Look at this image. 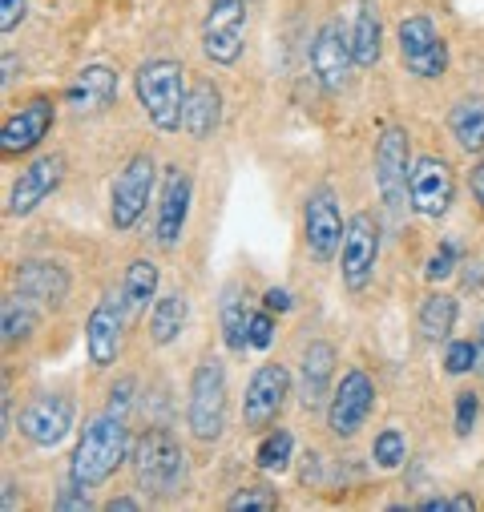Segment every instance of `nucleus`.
<instances>
[{
    "label": "nucleus",
    "mask_w": 484,
    "mask_h": 512,
    "mask_svg": "<svg viewBox=\"0 0 484 512\" xmlns=\"http://www.w3.org/2000/svg\"><path fill=\"white\" fill-rule=\"evenodd\" d=\"M130 468H134L138 488L150 500H178L190 480L186 448L178 444L170 428H146L130 452Z\"/></svg>",
    "instance_id": "obj_1"
},
{
    "label": "nucleus",
    "mask_w": 484,
    "mask_h": 512,
    "mask_svg": "<svg viewBox=\"0 0 484 512\" xmlns=\"http://www.w3.org/2000/svg\"><path fill=\"white\" fill-rule=\"evenodd\" d=\"M130 432H126V420L105 412L97 420L85 424L81 432V444L73 448V460H69V476L85 488H97L105 484L121 464H130Z\"/></svg>",
    "instance_id": "obj_2"
},
{
    "label": "nucleus",
    "mask_w": 484,
    "mask_h": 512,
    "mask_svg": "<svg viewBox=\"0 0 484 512\" xmlns=\"http://www.w3.org/2000/svg\"><path fill=\"white\" fill-rule=\"evenodd\" d=\"M134 89H138V101H142L154 130L158 134H178V125L186 117V97H190L182 61H170V57L146 61L134 77Z\"/></svg>",
    "instance_id": "obj_3"
},
{
    "label": "nucleus",
    "mask_w": 484,
    "mask_h": 512,
    "mask_svg": "<svg viewBox=\"0 0 484 512\" xmlns=\"http://www.w3.org/2000/svg\"><path fill=\"white\" fill-rule=\"evenodd\" d=\"M230 416V388L222 359L206 355L190 375V400H186V424L198 444H218Z\"/></svg>",
    "instance_id": "obj_4"
},
{
    "label": "nucleus",
    "mask_w": 484,
    "mask_h": 512,
    "mask_svg": "<svg viewBox=\"0 0 484 512\" xmlns=\"http://www.w3.org/2000/svg\"><path fill=\"white\" fill-rule=\"evenodd\" d=\"M376 186L392 222H404L412 206V150H408L404 125H388L376 142Z\"/></svg>",
    "instance_id": "obj_5"
},
{
    "label": "nucleus",
    "mask_w": 484,
    "mask_h": 512,
    "mask_svg": "<svg viewBox=\"0 0 484 512\" xmlns=\"http://www.w3.org/2000/svg\"><path fill=\"white\" fill-rule=\"evenodd\" d=\"M150 194H154V154L138 150L109 186V226L121 234L134 230L138 218L146 214Z\"/></svg>",
    "instance_id": "obj_6"
},
{
    "label": "nucleus",
    "mask_w": 484,
    "mask_h": 512,
    "mask_svg": "<svg viewBox=\"0 0 484 512\" xmlns=\"http://www.w3.org/2000/svg\"><path fill=\"white\" fill-rule=\"evenodd\" d=\"M396 45H400V61L412 77L420 81H440L448 73V45L436 29L432 17L416 13V17H404L400 21V33H396Z\"/></svg>",
    "instance_id": "obj_7"
},
{
    "label": "nucleus",
    "mask_w": 484,
    "mask_h": 512,
    "mask_svg": "<svg viewBox=\"0 0 484 512\" xmlns=\"http://www.w3.org/2000/svg\"><path fill=\"white\" fill-rule=\"evenodd\" d=\"M247 5L251 0H210L202 21V53L230 69L242 57V37H247Z\"/></svg>",
    "instance_id": "obj_8"
},
{
    "label": "nucleus",
    "mask_w": 484,
    "mask_h": 512,
    "mask_svg": "<svg viewBox=\"0 0 484 512\" xmlns=\"http://www.w3.org/2000/svg\"><path fill=\"white\" fill-rule=\"evenodd\" d=\"M372 408H376V383H372V375L351 367L339 379V388L331 392V400H327V432L335 440H351L363 424H368Z\"/></svg>",
    "instance_id": "obj_9"
},
{
    "label": "nucleus",
    "mask_w": 484,
    "mask_h": 512,
    "mask_svg": "<svg viewBox=\"0 0 484 512\" xmlns=\"http://www.w3.org/2000/svg\"><path fill=\"white\" fill-rule=\"evenodd\" d=\"M347 234V218L339 210V198L327 186H315L303 202V238L315 263H331Z\"/></svg>",
    "instance_id": "obj_10"
},
{
    "label": "nucleus",
    "mask_w": 484,
    "mask_h": 512,
    "mask_svg": "<svg viewBox=\"0 0 484 512\" xmlns=\"http://www.w3.org/2000/svg\"><path fill=\"white\" fill-rule=\"evenodd\" d=\"M376 259H380V226L372 214H351L347 218V234L339 246V271L351 295H359L376 275Z\"/></svg>",
    "instance_id": "obj_11"
},
{
    "label": "nucleus",
    "mask_w": 484,
    "mask_h": 512,
    "mask_svg": "<svg viewBox=\"0 0 484 512\" xmlns=\"http://www.w3.org/2000/svg\"><path fill=\"white\" fill-rule=\"evenodd\" d=\"M287 392H291V371L283 363H263L251 375V383H247V400H242V424H247L251 432H267L283 416Z\"/></svg>",
    "instance_id": "obj_12"
},
{
    "label": "nucleus",
    "mask_w": 484,
    "mask_h": 512,
    "mask_svg": "<svg viewBox=\"0 0 484 512\" xmlns=\"http://www.w3.org/2000/svg\"><path fill=\"white\" fill-rule=\"evenodd\" d=\"M351 69H359L355 65V49H351V33L343 29V21L331 17V21L319 25V33L311 41V73L319 77V85L327 93H339L347 85Z\"/></svg>",
    "instance_id": "obj_13"
},
{
    "label": "nucleus",
    "mask_w": 484,
    "mask_h": 512,
    "mask_svg": "<svg viewBox=\"0 0 484 512\" xmlns=\"http://www.w3.org/2000/svg\"><path fill=\"white\" fill-rule=\"evenodd\" d=\"M53 117H57L53 97H45V93L29 97V101L5 121V130H0V154H5V158H21V154L37 150V146L49 138V130H53Z\"/></svg>",
    "instance_id": "obj_14"
},
{
    "label": "nucleus",
    "mask_w": 484,
    "mask_h": 512,
    "mask_svg": "<svg viewBox=\"0 0 484 512\" xmlns=\"http://www.w3.org/2000/svg\"><path fill=\"white\" fill-rule=\"evenodd\" d=\"M126 299H121V291L105 295L89 319H85V351H89V363L93 367H109L117 355H121V335H126Z\"/></svg>",
    "instance_id": "obj_15"
},
{
    "label": "nucleus",
    "mask_w": 484,
    "mask_h": 512,
    "mask_svg": "<svg viewBox=\"0 0 484 512\" xmlns=\"http://www.w3.org/2000/svg\"><path fill=\"white\" fill-rule=\"evenodd\" d=\"M456 198V174L440 154H424L412 162V210L424 218H444Z\"/></svg>",
    "instance_id": "obj_16"
},
{
    "label": "nucleus",
    "mask_w": 484,
    "mask_h": 512,
    "mask_svg": "<svg viewBox=\"0 0 484 512\" xmlns=\"http://www.w3.org/2000/svg\"><path fill=\"white\" fill-rule=\"evenodd\" d=\"M61 178H65V158H61V154H45V158H37V162L25 166V170L17 174V182L9 186L5 214H9V218H25V214H33V210L61 186Z\"/></svg>",
    "instance_id": "obj_17"
},
{
    "label": "nucleus",
    "mask_w": 484,
    "mask_h": 512,
    "mask_svg": "<svg viewBox=\"0 0 484 512\" xmlns=\"http://www.w3.org/2000/svg\"><path fill=\"white\" fill-rule=\"evenodd\" d=\"M61 101H65V109H69L73 117H97V113H105V109L117 101V69H113V65H101V61L85 65V69L65 85Z\"/></svg>",
    "instance_id": "obj_18"
},
{
    "label": "nucleus",
    "mask_w": 484,
    "mask_h": 512,
    "mask_svg": "<svg viewBox=\"0 0 484 512\" xmlns=\"http://www.w3.org/2000/svg\"><path fill=\"white\" fill-rule=\"evenodd\" d=\"M190 174L182 166H170L166 178H162V194H158V226H154V238L162 250H174L182 242V230H186V214H190Z\"/></svg>",
    "instance_id": "obj_19"
},
{
    "label": "nucleus",
    "mask_w": 484,
    "mask_h": 512,
    "mask_svg": "<svg viewBox=\"0 0 484 512\" xmlns=\"http://www.w3.org/2000/svg\"><path fill=\"white\" fill-rule=\"evenodd\" d=\"M73 428V400L65 396H37L25 412H21V436L37 448H57Z\"/></svg>",
    "instance_id": "obj_20"
},
{
    "label": "nucleus",
    "mask_w": 484,
    "mask_h": 512,
    "mask_svg": "<svg viewBox=\"0 0 484 512\" xmlns=\"http://www.w3.org/2000/svg\"><path fill=\"white\" fill-rule=\"evenodd\" d=\"M331 375H335V347L327 339L307 343L299 363V404L307 412H319L331 400Z\"/></svg>",
    "instance_id": "obj_21"
},
{
    "label": "nucleus",
    "mask_w": 484,
    "mask_h": 512,
    "mask_svg": "<svg viewBox=\"0 0 484 512\" xmlns=\"http://www.w3.org/2000/svg\"><path fill=\"white\" fill-rule=\"evenodd\" d=\"M69 283H73L69 271L53 259H29V263L17 267V291L29 295L33 303H53L57 307L69 295Z\"/></svg>",
    "instance_id": "obj_22"
},
{
    "label": "nucleus",
    "mask_w": 484,
    "mask_h": 512,
    "mask_svg": "<svg viewBox=\"0 0 484 512\" xmlns=\"http://www.w3.org/2000/svg\"><path fill=\"white\" fill-rule=\"evenodd\" d=\"M182 125H186V134H190L194 142H206V138L218 134V125H222V89H218L210 77H202V81L190 85Z\"/></svg>",
    "instance_id": "obj_23"
},
{
    "label": "nucleus",
    "mask_w": 484,
    "mask_h": 512,
    "mask_svg": "<svg viewBox=\"0 0 484 512\" xmlns=\"http://www.w3.org/2000/svg\"><path fill=\"white\" fill-rule=\"evenodd\" d=\"M251 307H247V287L238 283H226L222 287V299H218V319H222V343L226 351L242 355L251 347Z\"/></svg>",
    "instance_id": "obj_24"
},
{
    "label": "nucleus",
    "mask_w": 484,
    "mask_h": 512,
    "mask_svg": "<svg viewBox=\"0 0 484 512\" xmlns=\"http://www.w3.org/2000/svg\"><path fill=\"white\" fill-rule=\"evenodd\" d=\"M448 134L464 154H480L484 150V97L480 93H464L448 109Z\"/></svg>",
    "instance_id": "obj_25"
},
{
    "label": "nucleus",
    "mask_w": 484,
    "mask_h": 512,
    "mask_svg": "<svg viewBox=\"0 0 484 512\" xmlns=\"http://www.w3.org/2000/svg\"><path fill=\"white\" fill-rule=\"evenodd\" d=\"M351 49H355V65L372 69L380 61L384 49V21H380V5L376 0H359L355 9V25H351Z\"/></svg>",
    "instance_id": "obj_26"
},
{
    "label": "nucleus",
    "mask_w": 484,
    "mask_h": 512,
    "mask_svg": "<svg viewBox=\"0 0 484 512\" xmlns=\"http://www.w3.org/2000/svg\"><path fill=\"white\" fill-rule=\"evenodd\" d=\"M186 319H190V299H186L182 287L158 295V303L150 307V339L158 347H170L186 331Z\"/></svg>",
    "instance_id": "obj_27"
},
{
    "label": "nucleus",
    "mask_w": 484,
    "mask_h": 512,
    "mask_svg": "<svg viewBox=\"0 0 484 512\" xmlns=\"http://www.w3.org/2000/svg\"><path fill=\"white\" fill-rule=\"evenodd\" d=\"M158 283H162L158 263L134 259V263L126 267V279H121V299H126V315H130V319L146 315V307L158 303Z\"/></svg>",
    "instance_id": "obj_28"
},
{
    "label": "nucleus",
    "mask_w": 484,
    "mask_h": 512,
    "mask_svg": "<svg viewBox=\"0 0 484 512\" xmlns=\"http://www.w3.org/2000/svg\"><path fill=\"white\" fill-rule=\"evenodd\" d=\"M33 331H37V307H33L29 295L13 291V295L5 299V307H0V339H5V351L29 343Z\"/></svg>",
    "instance_id": "obj_29"
},
{
    "label": "nucleus",
    "mask_w": 484,
    "mask_h": 512,
    "mask_svg": "<svg viewBox=\"0 0 484 512\" xmlns=\"http://www.w3.org/2000/svg\"><path fill=\"white\" fill-rule=\"evenodd\" d=\"M416 327H420L424 343H444L456 327V299L444 295V291H432L416 311Z\"/></svg>",
    "instance_id": "obj_30"
},
{
    "label": "nucleus",
    "mask_w": 484,
    "mask_h": 512,
    "mask_svg": "<svg viewBox=\"0 0 484 512\" xmlns=\"http://www.w3.org/2000/svg\"><path fill=\"white\" fill-rule=\"evenodd\" d=\"M291 452H295V436H291L287 428H275V432L263 436L255 464H259V472H275V476H279V472L291 464Z\"/></svg>",
    "instance_id": "obj_31"
},
{
    "label": "nucleus",
    "mask_w": 484,
    "mask_h": 512,
    "mask_svg": "<svg viewBox=\"0 0 484 512\" xmlns=\"http://www.w3.org/2000/svg\"><path fill=\"white\" fill-rule=\"evenodd\" d=\"M275 512L279 508V492L271 484H242L230 500H226V512Z\"/></svg>",
    "instance_id": "obj_32"
},
{
    "label": "nucleus",
    "mask_w": 484,
    "mask_h": 512,
    "mask_svg": "<svg viewBox=\"0 0 484 512\" xmlns=\"http://www.w3.org/2000/svg\"><path fill=\"white\" fill-rule=\"evenodd\" d=\"M372 456H376V464H380V468H400V464L408 460V440H404V432L384 428V432L376 436Z\"/></svg>",
    "instance_id": "obj_33"
},
{
    "label": "nucleus",
    "mask_w": 484,
    "mask_h": 512,
    "mask_svg": "<svg viewBox=\"0 0 484 512\" xmlns=\"http://www.w3.org/2000/svg\"><path fill=\"white\" fill-rule=\"evenodd\" d=\"M476 363H480V343H472V339H452L448 343V351H444V371L448 375H468V371H476Z\"/></svg>",
    "instance_id": "obj_34"
},
{
    "label": "nucleus",
    "mask_w": 484,
    "mask_h": 512,
    "mask_svg": "<svg viewBox=\"0 0 484 512\" xmlns=\"http://www.w3.org/2000/svg\"><path fill=\"white\" fill-rule=\"evenodd\" d=\"M456 263H460V246H456L452 238H444V242L436 246V254L428 259V267H424L428 283H440V279H448V275L456 271Z\"/></svg>",
    "instance_id": "obj_35"
},
{
    "label": "nucleus",
    "mask_w": 484,
    "mask_h": 512,
    "mask_svg": "<svg viewBox=\"0 0 484 512\" xmlns=\"http://www.w3.org/2000/svg\"><path fill=\"white\" fill-rule=\"evenodd\" d=\"M134 392H138V379H134V375H121L113 388H109V408H105V412H113V416L126 420V416H130V404H134Z\"/></svg>",
    "instance_id": "obj_36"
},
{
    "label": "nucleus",
    "mask_w": 484,
    "mask_h": 512,
    "mask_svg": "<svg viewBox=\"0 0 484 512\" xmlns=\"http://www.w3.org/2000/svg\"><path fill=\"white\" fill-rule=\"evenodd\" d=\"M476 416H480V396H476V392H460V396H456V420H452L460 440H464V436H472Z\"/></svg>",
    "instance_id": "obj_37"
},
{
    "label": "nucleus",
    "mask_w": 484,
    "mask_h": 512,
    "mask_svg": "<svg viewBox=\"0 0 484 512\" xmlns=\"http://www.w3.org/2000/svg\"><path fill=\"white\" fill-rule=\"evenodd\" d=\"M271 343H275V315L267 307V311H255L251 315V347L255 351H271Z\"/></svg>",
    "instance_id": "obj_38"
},
{
    "label": "nucleus",
    "mask_w": 484,
    "mask_h": 512,
    "mask_svg": "<svg viewBox=\"0 0 484 512\" xmlns=\"http://www.w3.org/2000/svg\"><path fill=\"white\" fill-rule=\"evenodd\" d=\"M29 13V0H0V33H17V25L25 21Z\"/></svg>",
    "instance_id": "obj_39"
},
{
    "label": "nucleus",
    "mask_w": 484,
    "mask_h": 512,
    "mask_svg": "<svg viewBox=\"0 0 484 512\" xmlns=\"http://www.w3.org/2000/svg\"><path fill=\"white\" fill-rule=\"evenodd\" d=\"M57 508H61V512H69V508H89L85 484H77V480L69 476V484H65V488H61V496H57Z\"/></svg>",
    "instance_id": "obj_40"
},
{
    "label": "nucleus",
    "mask_w": 484,
    "mask_h": 512,
    "mask_svg": "<svg viewBox=\"0 0 484 512\" xmlns=\"http://www.w3.org/2000/svg\"><path fill=\"white\" fill-rule=\"evenodd\" d=\"M267 307H271L275 315H283V311H291L295 303H291V295H287L283 287H271V291H267Z\"/></svg>",
    "instance_id": "obj_41"
},
{
    "label": "nucleus",
    "mask_w": 484,
    "mask_h": 512,
    "mask_svg": "<svg viewBox=\"0 0 484 512\" xmlns=\"http://www.w3.org/2000/svg\"><path fill=\"white\" fill-rule=\"evenodd\" d=\"M138 508H142L138 496H113V500L105 504V512H138Z\"/></svg>",
    "instance_id": "obj_42"
},
{
    "label": "nucleus",
    "mask_w": 484,
    "mask_h": 512,
    "mask_svg": "<svg viewBox=\"0 0 484 512\" xmlns=\"http://www.w3.org/2000/svg\"><path fill=\"white\" fill-rule=\"evenodd\" d=\"M13 77H21V57L5 53V73H0V85H5V89H13Z\"/></svg>",
    "instance_id": "obj_43"
},
{
    "label": "nucleus",
    "mask_w": 484,
    "mask_h": 512,
    "mask_svg": "<svg viewBox=\"0 0 484 512\" xmlns=\"http://www.w3.org/2000/svg\"><path fill=\"white\" fill-rule=\"evenodd\" d=\"M472 198H476V206L484 210V162L472 170Z\"/></svg>",
    "instance_id": "obj_44"
},
{
    "label": "nucleus",
    "mask_w": 484,
    "mask_h": 512,
    "mask_svg": "<svg viewBox=\"0 0 484 512\" xmlns=\"http://www.w3.org/2000/svg\"><path fill=\"white\" fill-rule=\"evenodd\" d=\"M444 508H452V500H444V496H432L420 504V512H444Z\"/></svg>",
    "instance_id": "obj_45"
},
{
    "label": "nucleus",
    "mask_w": 484,
    "mask_h": 512,
    "mask_svg": "<svg viewBox=\"0 0 484 512\" xmlns=\"http://www.w3.org/2000/svg\"><path fill=\"white\" fill-rule=\"evenodd\" d=\"M13 488H17V484H13L9 476H5V496H0V508H5V512H13V504H17V496H13Z\"/></svg>",
    "instance_id": "obj_46"
},
{
    "label": "nucleus",
    "mask_w": 484,
    "mask_h": 512,
    "mask_svg": "<svg viewBox=\"0 0 484 512\" xmlns=\"http://www.w3.org/2000/svg\"><path fill=\"white\" fill-rule=\"evenodd\" d=\"M448 500H452V508H456V512H472V508H476V500H472V496H448Z\"/></svg>",
    "instance_id": "obj_47"
},
{
    "label": "nucleus",
    "mask_w": 484,
    "mask_h": 512,
    "mask_svg": "<svg viewBox=\"0 0 484 512\" xmlns=\"http://www.w3.org/2000/svg\"><path fill=\"white\" fill-rule=\"evenodd\" d=\"M476 343H480V359H484V319H480V339Z\"/></svg>",
    "instance_id": "obj_48"
}]
</instances>
